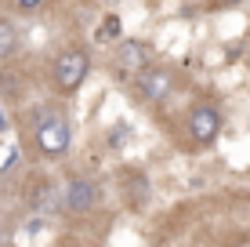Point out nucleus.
<instances>
[{"mask_svg":"<svg viewBox=\"0 0 250 247\" xmlns=\"http://www.w3.org/2000/svg\"><path fill=\"white\" fill-rule=\"evenodd\" d=\"M15 4H19V7H22V11H37V7H40V4H44V0H15Z\"/></svg>","mask_w":250,"mask_h":247,"instance_id":"11","label":"nucleus"},{"mask_svg":"<svg viewBox=\"0 0 250 247\" xmlns=\"http://www.w3.org/2000/svg\"><path fill=\"white\" fill-rule=\"evenodd\" d=\"M4 127H7V116H4V113H0V131H4Z\"/></svg>","mask_w":250,"mask_h":247,"instance_id":"14","label":"nucleus"},{"mask_svg":"<svg viewBox=\"0 0 250 247\" xmlns=\"http://www.w3.org/2000/svg\"><path fill=\"white\" fill-rule=\"evenodd\" d=\"M127 135H131V131H127V124H116L113 131H109V146H113V149L127 146Z\"/></svg>","mask_w":250,"mask_h":247,"instance_id":"10","label":"nucleus"},{"mask_svg":"<svg viewBox=\"0 0 250 247\" xmlns=\"http://www.w3.org/2000/svg\"><path fill=\"white\" fill-rule=\"evenodd\" d=\"M138 91L149 102H163L174 91V73L167 66H145V69H138Z\"/></svg>","mask_w":250,"mask_h":247,"instance_id":"4","label":"nucleus"},{"mask_svg":"<svg viewBox=\"0 0 250 247\" xmlns=\"http://www.w3.org/2000/svg\"><path fill=\"white\" fill-rule=\"evenodd\" d=\"M149 66V47L142 44V40H124L120 44V69L124 73H138Z\"/></svg>","mask_w":250,"mask_h":247,"instance_id":"6","label":"nucleus"},{"mask_svg":"<svg viewBox=\"0 0 250 247\" xmlns=\"http://www.w3.org/2000/svg\"><path fill=\"white\" fill-rule=\"evenodd\" d=\"M102 4H116V0H102Z\"/></svg>","mask_w":250,"mask_h":247,"instance_id":"15","label":"nucleus"},{"mask_svg":"<svg viewBox=\"0 0 250 247\" xmlns=\"http://www.w3.org/2000/svg\"><path fill=\"white\" fill-rule=\"evenodd\" d=\"M120 33H124V25H120V15H105V19H102V25L98 29H94V40H98V44H120Z\"/></svg>","mask_w":250,"mask_h":247,"instance_id":"8","label":"nucleus"},{"mask_svg":"<svg viewBox=\"0 0 250 247\" xmlns=\"http://www.w3.org/2000/svg\"><path fill=\"white\" fill-rule=\"evenodd\" d=\"M98 200H102V193H98V185H94L91 178H73V182L65 185V193H62V203L69 211H76V215L98 207Z\"/></svg>","mask_w":250,"mask_h":247,"instance_id":"5","label":"nucleus"},{"mask_svg":"<svg viewBox=\"0 0 250 247\" xmlns=\"http://www.w3.org/2000/svg\"><path fill=\"white\" fill-rule=\"evenodd\" d=\"M188 135H192V142H200V146H210L221 135V113L214 106H207V102L192 106L188 109Z\"/></svg>","mask_w":250,"mask_h":247,"instance_id":"3","label":"nucleus"},{"mask_svg":"<svg viewBox=\"0 0 250 247\" xmlns=\"http://www.w3.org/2000/svg\"><path fill=\"white\" fill-rule=\"evenodd\" d=\"M51 116H58V113H55V106H51V102H37L33 109H25L22 124H25V131H37V127H40V124H47Z\"/></svg>","mask_w":250,"mask_h":247,"instance_id":"7","label":"nucleus"},{"mask_svg":"<svg viewBox=\"0 0 250 247\" xmlns=\"http://www.w3.org/2000/svg\"><path fill=\"white\" fill-rule=\"evenodd\" d=\"M62 247H94V244H80V240H62Z\"/></svg>","mask_w":250,"mask_h":247,"instance_id":"13","label":"nucleus"},{"mask_svg":"<svg viewBox=\"0 0 250 247\" xmlns=\"http://www.w3.org/2000/svg\"><path fill=\"white\" fill-rule=\"evenodd\" d=\"M19 51V29L7 19H0V58H11Z\"/></svg>","mask_w":250,"mask_h":247,"instance_id":"9","label":"nucleus"},{"mask_svg":"<svg viewBox=\"0 0 250 247\" xmlns=\"http://www.w3.org/2000/svg\"><path fill=\"white\" fill-rule=\"evenodd\" d=\"M91 73V58L83 47H69L62 55L55 58V66H51V80H55V88L62 91V95H76V91L83 88V80H87Z\"/></svg>","mask_w":250,"mask_h":247,"instance_id":"1","label":"nucleus"},{"mask_svg":"<svg viewBox=\"0 0 250 247\" xmlns=\"http://www.w3.org/2000/svg\"><path fill=\"white\" fill-rule=\"evenodd\" d=\"M69 120L65 116H51L47 124H40L37 131H33V142H37V149L44 153V157H62L69 149Z\"/></svg>","mask_w":250,"mask_h":247,"instance_id":"2","label":"nucleus"},{"mask_svg":"<svg viewBox=\"0 0 250 247\" xmlns=\"http://www.w3.org/2000/svg\"><path fill=\"white\" fill-rule=\"evenodd\" d=\"M236 4H243V0H210V7H236Z\"/></svg>","mask_w":250,"mask_h":247,"instance_id":"12","label":"nucleus"}]
</instances>
